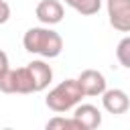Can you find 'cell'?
I'll use <instances>...</instances> for the list:
<instances>
[{"label": "cell", "mask_w": 130, "mask_h": 130, "mask_svg": "<svg viewBox=\"0 0 130 130\" xmlns=\"http://www.w3.org/2000/svg\"><path fill=\"white\" fill-rule=\"evenodd\" d=\"M116 57H118V61H120L122 67L130 69V37H124V39L118 43V47H116Z\"/></svg>", "instance_id": "7c38bea8"}, {"label": "cell", "mask_w": 130, "mask_h": 130, "mask_svg": "<svg viewBox=\"0 0 130 130\" xmlns=\"http://www.w3.org/2000/svg\"><path fill=\"white\" fill-rule=\"evenodd\" d=\"M14 93H35V83L28 67L14 69Z\"/></svg>", "instance_id": "9c48e42d"}, {"label": "cell", "mask_w": 130, "mask_h": 130, "mask_svg": "<svg viewBox=\"0 0 130 130\" xmlns=\"http://www.w3.org/2000/svg\"><path fill=\"white\" fill-rule=\"evenodd\" d=\"M83 98H85V93H83L79 81L77 79H65L49 91V95L45 98V104L49 110L63 114V112L73 110L77 104H81Z\"/></svg>", "instance_id": "7a4b0ae2"}, {"label": "cell", "mask_w": 130, "mask_h": 130, "mask_svg": "<svg viewBox=\"0 0 130 130\" xmlns=\"http://www.w3.org/2000/svg\"><path fill=\"white\" fill-rule=\"evenodd\" d=\"M22 45L28 53L32 55H41L47 59L59 57L63 51V39L59 32L45 28V26H32L24 32L22 37Z\"/></svg>", "instance_id": "6da1fadb"}, {"label": "cell", "mask_w": 130, "mask_h": 130, "mask_svg": "<svg viewBox=\"0 0 130 130\" xmlns=\"http://www.w3.org/2000/svg\"><path fill=\"white\" fill-rule=\"evenodd\" d=\"M8 18H10V6L4 0H0V24H4Z\"/></svg>", "instance_id": "5bb4252c"}, {"label": "cell", "mask_w": 130, "mask_h": 130, "mask_svg": "<svg viewBox=\"0 0 130 130\" xmlns=\"http://www.w3.org/2000/svg\"><path fill=\"white\" fill-rule=\"evenodd\" d=\"M110 24L120 32H130V0H108Z\"/></svg>", "instance_id": "3957f363"}, {"label": "cell", "mask_w": 130, "mask_h": 130, "mask_svg": "<svg viewBox=\"0 0 130 130\" xmlns=\"http://www.w3.org/2000/svg\"><path fill=\"white\" fill-rule=\"evenodd\" d=\"M73 118L81 124L83 130H93L102 124V112L91 104H77L73 108Z\"/></svg>", "instance_id": "52a82bcc"}, {"label": "cell", "mask_w": 130, "mask_h": 130, "mask_svg": "<svg viewBox=\"0 0 130 130\" xmlns=\"http://www.w3.org/2000/svg\"><path fill=\"white\" fill-rule=\"evenodd\" d=\"M102 106L108 114H124L130 108V98L124 89H106L102 93Z\"/></svg>", "instance_id": "8992f818"}, {"label": "cell", "mask_w": 130, "mask_h": 130, "mask_svg": "<svg viewBox=\"0 0 130 130\" xmlns=\"http://www.w3.org/2000/svg\"><path fill=\"white\" fill-rule=\"evenodd\" d=\"M0 91L4 93H14V69H6L0 75Z\"/></svg>", "instance_id": "4fadbf2b"}, {"label": "cell", "mask_w": 130, "mask_h": 130, "mask_svg": "<svg viewBox=\"0 0 130 130\" xmlns=\"http://www.w3.org/2000/svg\"><path fill=\"white\" fill-rule=\"evenodd\" d=\"M6 69H8V55H6L4 51H0V75H2Z\"/></svg>", "instance_id": "9a60e30c"}, {"label": "cell", "mask_w": 130, "mask_h": 130, "mask_svg": "<svg viewBox=\"0 0 130 130\" xmlns=\"http://www.w3.org/2000/svg\"><path fill=\"white\" fill-rule=\"evenodd\" d=\"M65 4L85 16H91L102 8V0H65Z\"/></svg>", "instance_id": "30bf717a"}, {"label": "cell", "mask_w": 130, "mask_h": 130, "mask_svg": "<svg viewBox=\"0 0 130 130\" xmlns=\"http://www.w3.org/2000/svg\"><path fill=\"white\" fill-rule=\"evenodd\" d=\"M35 14H37V18H39L43 24L51 26V24H59V22L63 20L65 10H63V4H61L59 0H41V2L37 4Z\"/></svg>", "instance_id": "277c9868"}, {"label": "cell", "mask_w": 130, "mask_h": 130, "mask_svg": "<svg viewBox=\"0 0 130 130\" xmlns=\"http://www.w3.org/2000/svg\"><path fill=\"white\" fill-rule=\"evenodd\" d=\"M77 81H79L83 93L89 95V98L102 95L106 91V77L98 69H85V71H81L79 77H77Z\"/></svg>", "instance_id": "5b68a950"}, {"label": "cell", "mask_w": 130, "mask_h": 130, "mask_svg": "<svg viewBox=\"0 0 130 130\" xmlns=\"http://www.w3.org/2000/svg\"><path fill=\"white\" fill-rule=\"evenodd\" d=\"M55 128H61V130H83L81 124L71 116V118H61V116H55L47 122V130H55Z\"/></svg>", "instance_id": "8fae6325"}, {"label": "cell", "mask_w": 130, "mask_h": 130, "mask_svg": "<svg viewBox=\"0 0 130 130\" xmlns=\"http://www.w3.org/2000/svg\"><path fill=\"white\" fill-rule=\"evenodd\" d=\"M28 71H30V77H32V83H35V93L37 91H43L51 79H53V69L51 65H47L45 61H30L28 65Z\"/></svg>", "instance_id": "ba28073f"}]
</instances>
